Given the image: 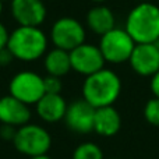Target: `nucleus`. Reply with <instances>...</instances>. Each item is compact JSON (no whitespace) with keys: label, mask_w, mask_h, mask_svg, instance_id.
<instances>
[{"label":"nucleus","mask_w":159,"mask_h":159,"mask_svg":"<svg viewBox=\"0 0 159 159\" xmlns=\"http://www.w3.org/2000/svg\"><path fill=\"white\" fill-rule=\"evenodd\" d=\"M87 27L92 31L93 34L102 36L106 32L112 31L115 27V14L107 6L103 4H96L87 13Z\"/></svg>","instance_id":"2eb2a0df"},{"label":"nucleus","mask_w":159,"mask_h":159,"mask_svg":"<svg viewBox=\"0 0 159 159\" xmlns=\"http://www.w3.org/2000/svg\"><path fill=\"white\" fill-rule=\"evenodd\" d=\"M31 110L30 106L22 103L10 93L0 98V123L13 126L16 129L30 123Z\"/></svg>","instance_id":"f8f14e48"},{"label":"nucleus","mask_w":159,"mask_h":159,"mask_svg":"<svg viewBox=\"0 0 159 159\" xmlns=\"http://www.w3.org/2000/svg\"><path fill=\"white\" fill-rule=\"evenodd\" d=\"M149 87H151V91H152V93H154L155 98H159V71H157L151 77Z\"/></svg>","instance_id":"5701e85b"},{"label":"nucleus","mask_w":159,"mask_h":159,"mask_svg":"<svg viewBox=\"0 0 159 159\" xmlns=\"http://www.w3.org/2000/svg\"><path fill=\"white\" fill-rule=\"evenodd\" d=\"M43 2H52V0H43Z\"/></svg>","instance_id":"c85d7f7f"},{"label":"nucleus","mask_w":159,"mask_h":159,"mask_svg":"<svg viewBox=\"0 0 159 159\" xmlns=\"http://www.w3.org/2000/svg\"><path fill=\"white\" fill-rule=\"evenodd\" d=\"M50 41L57 49L71 52L85 43V28L73 17H61L56 20L50 28Z\"/></svg>","instance_id":"423d86ee"},{"label":"nucleus","mask_w":159,"mask_h":159,"mask_svg":"<svg viewBox=\"0 0 159 159\" xmlns=\"http://www.w3.org/2000/svg\"><path fill=\"white\" fill-rule=\"evenodd\" d=\"M124 30L135 43H157L159 41V6L152 2L135 4L127 16Z\"/></svg>","instance_id":"f03ea898"},{"label":"nucleus","mask_w":159,"mask_h":159,"mask_svg":"<svg viewBox=\"0 0 159 159\" xmlns=\"http://www.w3.org/2000/svg\"><path fill=\"white\" fill-rule=\"evenodd\" d=\"M8 38H10V32L7 31L6 25H3L2 22H0V50L7 48Z\"/></svg>","instance_id":"4be33fe9"},{"label":"nucleus","mask_w":159,"mask_h":159,"mask_svg":"<svg viewBox=\"0 0 159 159\" xmlns=\"http://www.w3.org/2000/svg\"><path fill=\"white\" fill-rule=\"evenodd\" d=\"M135 48V42L126 32V30L113 28L101 36L99 49L102 52L105 61L112 64H121L129 61L133 50Z\"/></svg>","instance_id":"39448f33"},{"label":"nucleus","mask_w":159,"mask_h":159,"mask_svg":"<svg viewBox=\"0 0 159 159\" xmlns=\"http://www.w3.org/2000/svg\"><path fill=\"white\" fill-rule=\"evenodd\" d=\"M73 159H105V155L98 144L85 141L75 147L73 151Z\"/></svg>","instance_id":"f3484780"},{"label":"nucleus","mask_w":159,"mask_h":159,"mask_svg":"<svg viewBox=\"0 0 159 159\" xmlns=\"http://www.w3.org/2000/svg\"><path fill=\"white\" fill-rule=\"evenodd\" d=\"M121 92V80L113 70L102 69L88 75L82 84V99L95 109L113 106Z\"/></svg>","instance_id":"f257e3e1"},{"label":"nucleus","mask_w":159,"mask_h":159,"mask_svg":"<svg viewBox=\"0 0 159 159\" xmlns=\"http://www.w3.org/2000/svg\"><path fill=\"white\" fill-rule=\"evenodd\" d=\"M13 145L17 152L28 158L45 155L52 147V135L39 124L27 123L17 129Z\"/></svg>","instance_id":"20e7f679"},{"label":"nucleus","mask_w":159,"mask_h":159,"mask_svg":"<svg viewBox=\"0 0 159 159\" xmlns=\"http://www.w3.org/2000/svg\"><path fill=\"white\" fill-rule=\"evenodd\" d=\"M7 48L14 59L35 61L46 53L48 38L39 27H20L10 34Z\"/></svg>","instance_id":"7ed1b4c3"},{"label":"nucleus","mask_w":159,"mask_h":159,"mask_svg":"<svg viewBox=\"0 0 159 159\" xmlns=\"http://www.w3.org/2000/svg\"><path fill=\"white\" fill-rule=\"evenodd\" d=\"M8 92L25 105H36V102L45 95L43 77L38 73L24 70L11 78L8 84Z\"/></svg>","instance_id":"0eeeda50"},{"label":"nucleus","mask_w":159,"mask_h":159,"mask_svg":"<svg viewBox=\"0 0 159 159\" xmlns=\"http://www.w3.org/2000/svg\"><path fill=\"white\" fill-rule=\"evenodd\" d=\"M14 60L13 53L8 50V48L0 50V67H7L11 64V61Z\"/></svg>","instance_id":"412c9836"},{"label":"nucleus","mask_w":159,"mask_h":159,"mask_svg":"<svg viewBox=\"0 0 159 159\" xmlns=\"http://www.w3.org/2000/svg\"><path fill=\"white\" fill-rule=\"evenodd\" d=\"M17 129L13 126H7V124H2L0 126V138L4 141H11L13 143L14 137H16Z\"/></svg>","instance_id":"aec40b11"},{"label":"nucleus","mask_w":159,"mask_h":159,"mask_svg":"<svg viewBox=\"0 0 159 159\" xmlns=\"http://www.w3.org/2000/svg\"><path fill=\"white\" fill-rule=\"evenodd\" d=\"M144 119L154 127H159V98H152L144 106Z\"/></svg>","instance_id":"a211bd4d"},{"label":"nucleus","mask_w":159,"mask_h":159,"mask_svg":"<svg viewBox=\"0 0 159 159\" xmlns=\"http://www.w3.org/2000/svg\"><path fill=\"white\" fill-rule=\"evenodd\" d=\"M11 16L20 27H39L46 20L43 0H11Z\"/></svg>","instance_id":"9d476101"},{"label":"nucleus","mask_w":159,"mask_h":159,"mask_svg":"<svg viewBox=\"0 0 159 159\" xmlns=\"http://www.w3.org/2000/svg\"><path fill=\"white\" fill-rule=\"evenodd\" d=\"M70 63L71 70L80 73V74L88 75L105 69V59L99 46L91 43H82L70 52Z\"/></svg>","instance_id":"6e6552de"},{"label":"nucleus","mask_w":159,"mask_h":159,"mask_svg":"<svg viewBox=\"0 0 159 159\" xmlns=\"http://www.w3.org/2000/svg\"><path fill=\"white\" fill-rule=\"evenodd\" d=\"M91 2L96 3V4H103V3H105V2H107V0H91Z\"/></svg>","instance_id":"393cba45"},{"label":"nucleus","mask_w":159,"mask_h":159,"mask_svg":"<svg viewBox=\"0 0 159 159\" xmlns=\"http://www.w3.org/2000/svg\"><path fill=\"white\" fill-rule=\"evenodd\" d=\"M30 159H52V158H50L48 154H45V155H38V157H32Z\"/></svg>","instance_id":"b1692460"},{"label":"nucleus","mask_w":159,"mask_h":159,"mask_svg":"<svg viewBox=\"0 0 159 159\" xmlns=\"http://www.w3.org/2000/svg\"><path fill=\"white\" fill-rule=\"evenodd\" d=\"M45 70L48 75H55V77L61 78L71 70V63H70V52H66L63 49H55L49 50L45 56Z\"/></svg>","instance_id":"dca6fc26"},{"label":"nucleus","mask_w":159,"mask_h":159,"mask_svg":"<svg viewBox=\"0 0 159 159\" xmlns=\"http://www.w3.org/2000/svg\"><path fill=\"white\" fill-rule=\"evenodd\" d=\"M93 117L95 107H92L84 99H78L67 106L64 123L77 134H89L93 131Z\"/></svg>","instance_id":"9b49d317"},{"label":"nucleus","mask_w":159,"mask_h":159,"mask_svg":"<svg viewBox=\"0 0 159 159\" xmlns=\"http://www.w3.org/2000/svg\"><path fill=\"white\" fill-rule=\"evenodd\" d=\"M135 2H138V3H144V2H152V0H135Z\"/></svg>","instance_id":"bb28decb"},{"label":"nucleus","mask_w":159,"mask_h":159,"mask_svg":"<svg viewBox=\"0 0 159 159\" xmlns=\"http://www.w3.org/2000/svg\"><path fill=\"white\" fill-rule=\"evenodd\" d=\"M157 43H158V46H159V41H158V42H157Z\"/></svg>","instance_id":"7c9ffc66"},{"label":"nucleus","mask_w":159,"mask_h":159,"mask_svg":"<svg viewBox=\"0 0 159 159\" xmlns=\"http://www.w3.org/2000/svg\"><path fill=\"white\" fill-rule=\"evenodd\" d=\"M43 85H45V93H60L63 84L61 80L55 75H46L43 77Z\"/></svg>","instance_id":"6ab92c4d"},{"label":"nucleus","mask_w":159,"mask_h":159,"mask_svg":"<svg viewBox=\"0 0 159 159\" xmlns=\"http://www.w3.org/2000/svg\"><path fill=\"white\" fill-rule=\"evenodd\" d=\"M158 2H159V0H158Z\"/></svg>","instance_id":"2f4dec72"},{"label":"nucleus","mask_w":159,"mask_h":159,"mask_svg":"<svg viewBox=\"0 0 159 159\" xmlns=\"http://www.w3.org/2000/svg\"><path fill=\"white\" fill-rule=\"evenodd\" d=\"M121 129V116L113 106L95 109L93 131L101 137H113Z\"/></svg>","instance_id":"4468645a"},{"label":"nucleus","mask_w":159,"mask_h":159,"mask_svg":"<svg viewBox=\"0 0 159 159\" xmlns=\"http://www.w3.org/2000/svg\"><path fill=\"white\" fill-rule=\"evenodd\" d=\"M2 11H3V2L0 0V16H2Z\"/></svg>","instance_id":"a878e982"},{"label":"nucleus","mask_w":159,"mask_h":159,"mask_svg":"<svg viewBox=\"0 0 159 159\" xmlns=\"http://www.w3.org/2000/svg\"><path fill=\"white\" fill-rule=\"evenodd\" d=\"M129 63L135 74L141 77H152L159 71L158 43H135Z\"/></svg>","instance_id":"1a4fd4ad"},{"label":"nucleus","mask_w":159,"mask_h":159,"mask_svg":"<svg viewBox=\"0 0 159 159\" xmlns=\"http://www.w3.org/2000/svg\"><path fill=\"white\" fill-rule=\"evenodd\" d=\"M109 159H120V158H109Z\"/></svg>","instance_id":"cd10ccee"},{"label":"nucleus","mask_w":159,"mask_h":159,"mask_svg":"<svg viewBox=\"0 0 159 159\" xmlns=\"http://www.w3.org/2000/svg\"><path fill=\"white\" fill-rule=\"evenodd\" d=\"M36 115L46 123H57L64 120L67 112V102L61 93H45L36 102Z\"/></svg>","instance_id":"ddd939ff"},{"label":"nucleus","mask_w":159,"mask_h":159,"mask_svg":"<svg viewBox=\"0 0 159 159\" xmlns=\"http://www.w3.org/2000/svg\"><path fill=\"white\" fill-rule=\"evenodd\" d=\"M2 2H7V0H2ZM10 2H11V0H10Z\"/></svg>","instance_id":"c756f323"}]
</instances>
